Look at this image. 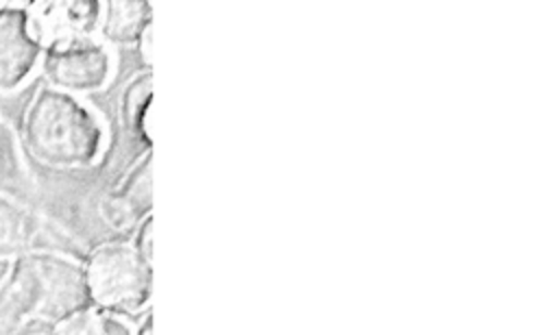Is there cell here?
Here are the masks:
<instances>
[{
  "instance_id": "6da1fadb",
  "label": "cell",
  "mask_w": 558,
  "mask_h": 335,
  "mask_svg": "<svg viewBox=\"0 0 558 335\" xmlns=\"http://www.w3.org/2000/svg\"><path fill=\"white\" fill-rule=\"evenodd\" d=\"M20 128L26 152L54 170L92 165L105 141L98 115L78 96L48 85L26 102Z\"/></svg>"
},
{
  "instance_id": "52a82bcc",
  "label": "cell",
  "mask_w": 558,
  "mask_h": 335,
  "mask_svg": "<svg viewBox=\"0 0 558 335\" xmlns=\"http://www.w3.org/2000/svg\"><path fill=\"white\" fill-rule=\"evenodd\" d=\"M52 335H131V331L118 313L105 311L96 305H83L61 318Z\"/></svg>"
},
{
  "instance_id": "8992f818",
  "label": "cell",
  "mask_w": 558,
  "mask_h": 335,
  "mask_svg": "<svg viewBox=\"0 0 558 335\" xmlns=\"http://www.w3.org/2000/svg\"><path fill=\"white\" fill-rule=\"evenodd\" d=\"M102 35L116 44L137 41L150 26V4L140 0H113L100 7Z\"/></svg>"
},
{
  "instance_id": "3957f363",
  "label": "cell",
  "mask_w": 558,
  "mask_h": 335,
  "mask_svg": "<svg viewBox=\"0 0 558 335\" xmlns=\"http://www.w3.org/2000/svg\"><path fill=\"white\" fill-rule=\"evenodd\" d=\"M39 65L48 87L78 96L105 87L111 74V54L102 41L89 37L44 48Z\"/></svg>"
},
{
  "instance_id": "ba28073f",
  "label": "cell",
  "mask_w": 558,
  "mask_h": 335,
  "mask_svg": "<svg viewBox=\"0 0 558 335\" xmlns=\"http://www.w3.org/2000/svg\"><path fill=\"white\" fill-rule=\"evenodd\" d=\"M135 248L146 261H153V220L150 218H146V222L142 224L135 239Z\"/></svg>"
},
{
  "instance_id": "7a4b0ae2",
  "label": "cell",
  "mask_w": 558,
  "mask_h": 335,
  "mask_svg": "<svg viewBox=\"0 0 558 335\" xmlns=\"http://www.w3.org/2000/svg\"><path fill=\"white\" fill-rule=\"evenodd\" d=\"M83 283L96 307L111 313H131L150 296V261L131 244H105L87 257Z\"/></svg>"
},
{
  "instance_id": "277c9868",
  "label": "cell",
  "mask_w": 558,
  "mask_h": 335,
  "mask_svg": "<svg viewBox=\"0 0 558 335\" xmlns=\"http://www.w3.org/2000/svg\"><path fill=\"white\" fill-rule=\"evenodd\" d=\"M41 44L35 39L28 11L20 4H0V94L17 91L41 61Z\"/></svg>"
},
{
  "instance_id": "5b68a950",
  "label": "cell",
  "mask_w": 558,
  "mask_h": 335,
  "mask_svg": "<svg viewBox=\"0 0 558 335\" xmlns=\"http://www.w3.org/2000/svg\"><path fill=\"white\" fill-rule=\"evenodd\" d=\"M102 2L96 0H57L33 2L26 7L28 24L41 48L89 39L100 22Z\"/></svg>"
}]
</instances>
